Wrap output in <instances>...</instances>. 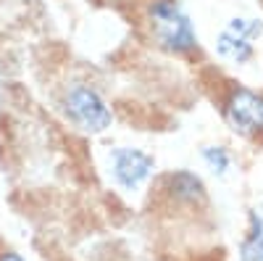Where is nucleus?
<instances>
[{
    "instance_id": "nucleus-9",
    "label": "nucleus",
    "mask_w": 263,
    "mask_h": 261,
    "mask_svg": "<svg viewBox=\"0 0 263 261\" xmlns=\"http://www.w3.org/2000/svg\"><path fill=\"white\" fill-rule=\"evenodd\" d=\"M239 261H263V232H248L239 243Z\"/></svg>"
},
{
    "instance_id": "nucleus-7",
    "label": "nucleus",
    "mask_w": 263,
    "mask_h": 261,
    "mask_svg": "<svg viewBox=\"0 0 263 261\" xmlns=\"http://www.w3.org/2000/svg\"><path fill=\"white\" fill-rule=\"evenodd\" d=\"M200 159L216 177H227L232 164H234V156H232V150L227 145H203Z\"/></svg>"
},
{
    "instance_id": "nucleus-10",
    "label": "nucleus",
    "mask_w": 263,
    "mask_h": 261,
    "mask_svg": "<svg viewBox=\"0 0 263 261\" xmlns=\"http://www.w3.org/2000/svg\"><path fill=\"white\" fill-rule=\"evenodd\" d=\"M0 261H27V258L13 248H0Z\"/></svg>"
},
{
    "instance_id": "nucleus-4",
    "label": "nucleus",
    "mask_w": 263,
    "mask_h": 261,
    "mask_svg": "<svg viewBox=\"0 0 263 261\" xmlns=\"http://www.w3.org/2000/svg\"><path fill=\"white\" fill-rule=\"evenodd\" d=\"M108 171L121 190H140L156 174V159L140 148H114L108 156Z\"/></svg>"
},
{
    "instance_id": "nucleus-5",
    "label": "nucleus",
    "mask_w": 263,
    "mask_h": 261,
    "mask_svg": "<svg viewBox=\"0 0 263 261\" xmlns=\"http://www.w3.org/2000/svg\"><path fill=\"white\" fill-rule=\"evenodd\" d=\"M161 190L177 206H187V208H203L208 203V190L205 182L200 180V174H195L190 169H179V171H168L161 177Z\"/></svg>"
},
{
    "instance_id": "nucleus-6",
    "label": "nucleus",
    "mask_w": 263,
    "mask_h": 261,
    "mask_svg": "<svg viewBox=\"0 0 263 261\" xmlns=\"http://www.w3.org/2000/svg\"><path fill=\"white\" fill-rule=\"evenodd\" d=\"M216 53L227 61H232V63H237V66H245V63H250L253 56H255V45H253V40L239 37V34H234L232 29L224 27L216 37Z\"/></svg>"
},
{
    "instance_id": "nucleus-8",
    "label": "nucleus",
    "mask_w": 263,
    "mask_h": 261,
    "mask_svg": "<svg viewBox=\"0 0 263 261\" xmlns=\"http://www.w3.org/2000/svg\"><path fill=\"white\" fill-rule=\"evenodd\" d=\"M227 29H232L239 37H248V40H258L263 34V19H248V16H234L227 21Z\"/></svg>"
},
{
    "instance_id": "nucleus-1",
    "label": "nucleus",
    "mask_w": 263,
    "mask_h": 261,
    "mask_svg": "<svg viewBox=\"0 0 263 261\" xmlns=\"http://www.w3.org/2000/svg\"><path fill=\"white\" fill-rule=\"evenodd\" d=\"M145 27L153 45L168 56H192L200 50V37L179 0H147Z\"/></svg>"
},
{
    "instance_id": "nucleus-3",
    "label": "nucleus",
    "mask_w": 263,
    "mask_h": 261,
    "mask_svg": "<svg viewBox=\"0 0 263 261\" xmlns=\"http://www.w3.org/2000/svg\"><path fill=\"white\" fill-rule=\"evenodd\" d=\"M221 116L234 135L263 140V93L245 84H232L221 98Z\"/></svg>"
},
{
    "instance_id": "nucleus-2",
    "label": "nucleus",
    "mask_w": 263,
    "mask_h": 261,
    "mask_svg": "<svg viewBox=\"0 0 263 261\" xmlns=\"http://www.w3.org/2000/svg\"><path fill=\"white\" fill-rule=\"evenodd\" d=\"M63 116L84 135H103L114 121V111L95 84L71 82L61 95Z\"/></svg>"
}]
</instances>
